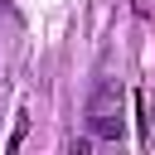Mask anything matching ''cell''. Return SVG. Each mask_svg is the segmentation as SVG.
<instances>
[{
  "label": "cell",
  "mask_w": 155,
  "mask_h": 155,
  "mask_svg": "<svg viewBox=\"0 0 155 155\" xmlns=\"http://www.w3.org/2000/svg\"><path fill=\"white\" fill-rule=\"evenodd\" d=\"M92 131L107 136V140L121 136V116H116V107H111V87H102V92L92 97Z\"/></svg>",
  "instance_id": "obj_1"
},
{
  "label": "cell",
  "mask_w": 155,
  "mask_h": 155,
  "mask_svg": "<svg viewBox=\"0 0 155 155\" xmlns=\"http://www.w3.org/2000/svg\"><path fill=\"white\" fill-rule=\"evenodd\" d=\"M0 5H5V0H0Z\"/></svg>",
  "instance_id": "obj_2"
}]
</instances>
